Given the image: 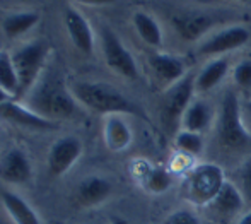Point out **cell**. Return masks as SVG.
Instances as JSON below:
<instances>
[{
    "label": "cell",
    "mask_w": 251,
    "mask_h": 224,
    "mask_svg": "<svg viewBox=\"0 0 251 224\" xmlns=\"http://www.w3.org/2000/svg\"><path fill=\"white\" fill-rule=\"evenodd\" d=\"M63 21H65L67 33H69L72 45L84 55H91L94 48V34L89 26V21L75 9H67Z\"/></svg>",
    "instance_id": "11"
},
{
    "label": "cell",
    "mask_w": 251,
    "mask_h": 224,
    "mask_svg": "<svg viewBox=\"0 0 251 224\" xmlns=\"http://www.w3.org/2000/svg\"><path fill=\"white\" fill-rule=\"evenodd\" d=\"M0 86L12 98L14 96L17 98L19 94V79H17L16 67L12 62V55L3 50H0Z\"/></svg>",
    "instance_id": "23"
},
{
    "label": "cell",
    "mask_w": 251,
    "mask_h": 224,
    "mask_svg": "<svg viewBox=\"0 0 251 224\" xmlns=\"http://www.w3.org/2000/svg\"><path fill=\"white\" fill-rule=\"evenodd\" d=\"M239 190L245 197V202L251 204V158L245 161L239 169Z\"/></svg>",
    "instance_id": "27"
},
{
    "label": "cell",
    "mask_w": 251,
    "mask_h": 224,
    "mask_svg": "<svg viewBox=\"0 0 251 224\" xmlns=\"http://www.w3.org/2000/svg\"><path fill=\"white\" fill-rule=\"evenodd\" d=\"M149 67L155 79L169 87L186 76L183 60L175 55H168V53H155V55H152L149 58Z\"/></svg>",
    "instance_id": "14"
},
{
    "label": "cell",
    "mask_w": 251,
    "mask_h": 224,
    "mask_svg": "<svg viewBox=\"0 0 251 224\" xmlns=\"http://www.w3.org/2000/svg\"><path fill=\"white\" fill-rule=\"evenodd\" d=\"M142 183L152 194H162L171 185V176L162 168H151L142 175Z\"/></svg>",
    "instance_id": "24"
},
{
    "label": "cell",
    "mask_w": 251,
    "mask_h": 224,
    "mask_svg": "<svg viewBox=\"0 0 251 224\" xmlns=\"http://www.w3.org/2000/svg\"><path fill=\"white\" fill-rule=\"evenodd\" d=\"M176 31L179 33V36L186 41H195L201 38L203 34L208 33V29L212 28V19L205 14H181L176 16L173 19Z\"/></svg>",
    "instance_id": "17"
},
{
    "label": "cell",
    "mask_w": 251,
    "mask_h": 224,
    "mask_svg": "<svg viewBox=\"0 0 251 224\" xmlns=\"http://www.w3.org/2000/svg\"><path fill=\"white\" fill-rule=\"evenodd\" d=\"M40 21V14L33 12V10H26V12H16L10 14L3 19L2 31L7 38H19L26 34L29 29H33Z\"/></svg>",
    "instance_id": "20"
},
{
    "label": "cell",
    "mask_w": 251,
    "mask_h": 224,
    "mask_svg": "<svg viewBox=\"0 0 251 224\" xmlns=\"http://www.w3.org/2000/svg\"><path fill=\"white\" fill-rule=\"evenodd\" d=\"M79 3H86V5H109V3H115L116 0H75Z\"/></svg>",
    "instance_id": "29"
},
{
    "label": "cell",
    "mask_w": 251,
    "mask_h": 224,
    "mask_svg": "<svg viewBox=\"0 0 251 224\" xmlns=\"http://www.w3.org/2000/svg\"><path fill=\"white\" fill-rule=\"evenodd\" d=\"M195 76L193 74H186L183 79H179L176 84H173L168 91H166L164 98H162L161 106V118L164 127L173 132L176 130L178 123L183 120V115L188 110V106L193 103V94H195Z\"/></svg>",
    "instance_id": "5"
},
{
    "label": "cell",
    "mask_w": 251,
    "mask_h": 224,
    "mask_svg": "<svg viewBox=\"0 0 251 224\" xmlns=\"http://www.w3.org/2000/svg\"><path fill=\"white\" fill-rule=\"evenodd\" d=\"M0 116L10 123H16L19 127H26V129H36V130H48L53 129L55 123L50 120L43 118L27 106L17 105L12 99L5 101L0 105Z\"/></svg>",
    "instance_id": "13"
},
{
    "label": "cell",
    "mask_w": 251,
    "mask_h": 224,
    "mask_svg": "<svg viewBox=\"0 0 251 224\" xmlns=\"http://www.w3.org/2000/svg\"><path fill=\"white\" fill-rule=\"evenodd\" d=\"M175 142H176V147H178L179 151L186 152V154L199 156L200 152L203 151V139L197 132L181 130V132L176 134Z\"/></svg>",
    "instance_id": "25"
},
{
    "label": "cell",
    "mask_w": 251,
    "mask_h": 224,
    "mask_svg": "<svg viewBox=\"0 0 251 224\" xmlns=\"http://www.w3.org/2000/svg\"><path fill=\"white\" fill-rule=\"evenodd\" d=\"M245 110H246V112H248V113H250V115H251V101H248V103H246Z\"/></svg>",
    "instance_id": "33"
},
{
    "label": "cell",
    "mask_w": 251,
    "mask_h": 224,
    "mask_svg": "<svg viewBox=\"0 0 251 224\" xmlns=\"http://www.w3.org/2000/svg\"><path fill=\"white\" fill-rule=\"evenodd\" d=\"M70 92L77 103L101 115H142L135 103L109 84L77 81L70 86Z\"/></svg>",
    "instance_id": "2"
},
{
    "label": "cell",
    "mask_w": 251,
    "mask_h": 224,
    "mask_svg": "<svg viewBox=\"0 0 251 224\" xmlns=\"http://www.w3.org/2000/svg\"><path fill=\"white\" fill-rule=\"evenodd\" d=\"M224 185L222 169L217 165H201L192 173L190 192L199 202H210Z\"/></svg>",
    "instance_id": "10"
},
{
    "label": "cell",
    "mask_w": 251,
    "mask_h": 224,
    "mask_svg": "<svg viewBox=\"0 0 251 224\" xmlns=\"http://www.w3.org/2000/svg\"><path fill=\"white\" fill-rule=\"evenodd\" d=\"M2 205L16 224H41L40 216L21 195L10 190L2 192Z\"/></svg>",
    "instance_id": "18"
},
{
    "label": "cell",
    "mask_w": 251,
    "mask_h": 224,
    "mask_svg": "<svg viewBox=\"0 0 251 224\" xmlns=\"http://www.w3.org/2000/svg\"><path fill=\"white\" fill-rule=\"evenodd\" d=\"M27 108L43 118L67 120L77 113V99L60 77L47 76L38 81L27 96Z\"/></svg>",
    "instance_id": "1"
},
{
    "label": "cell",
    "mask_w": 251,
    "mask_h": 224,
    "mask_svg": "<svg viewBox=\"0 0 251 224\" xmlns=\"http://www.w3.org/2000/svg\"><path fill=\"white\" fill-rule=\"evenodd\" d=\"M239 2H248V0H239Z\"/></svg>",
    "instance_id": "34"
},
{
    "label": "cell",
    "mask_w": 251,
    "mask_h": 224,
    "mask_svg": "<svg viewBox=\"0 0 251 224\" xmlns=\"http://www.w3.org/2000/svg\"><path fill=\"white\" fill-rule=\"evenodd\" d=\"M212 120V110L203 101H193L183 115V130L203 132Z\"/></svg>",
    "instance_id": "22"
},
{
    "label": "cell",
    "mask_w": 251,
    "mask_h": 224,
    "mask_svg": "<svg viewBox=\"0 0 251 224\" xmlns=\"http://www.w3.org/2000/svg\"><path fill=\"white\" fill-rule=\"evenodd\" d=\"M101 46H102V55H104L106 65L113 72H116L118 76L130 81L137 79L139 69H137L135 58L126 50V46L120 41V38L111 29H108V28H104L101 31Z\"/></svg>",
    "instance_id": "6"
},
{
    "label": "cell",
    "mask_w": 251,
    "mask_h": 224,
    "mask_svg": "<svg viewBox=\"0 0 251 224\" xmlns=\"http://www.w3.org/2000/svg\"><path fill=\"white\" fill-rule=\"evenodd\" d=\"M229 70V62L227 58H215L212 60L210 63L201 69V72L197 76V81H195V86H197V91L199 92H208L212 91L214 87H217L219 84L222 83V79L226 77Z\"/></svg>",
    "instance_id": "19"
},
{
    "label": "cell",
    "mask_w": 251,
    "mask_h": 224,
    "mask_svg": "<svg viewBox=\"0 0 251 224\" xmlns=\"http://www.w3.org/2000/svg\"><path fill=\"white\" fill-rule=\"evenodd\" d=\"M234 83L241 89H251V60H243L241 63H238L232 72Z\"/></svg>",
    "instance_id": "26"
},
{
    "label": "cell",
    "mask_w": 251,
    "mask_h": 224,
    "mask_svg": "<svg viewBox=\"0 0 251 224\" xmlns=\"http://www.w3.org/2000/svg\"><path fill=\"white\" fill-rule=\"evenodd\" d=\"M250 41V31L245 26H229L217 33L210 34L207 40L199 46L201 56H215L222 53L232 52Z\"/></svg>",
    "instance_id": "8"
},
{
    "label": "cell",
    "mask_w": 251,
    "mask_h": 224,
    "mask_svg": "<svg viewBox=\"0 0 251 224\" xmlns=\"http://www.w3.org/2000/svg\"><path fill=\"white\" fill-rule=\"evenodd\" d=\"M219 115V142L227 149H246L251 145V135L243 123V112L238 96L227 91L221 103Z\"/></svg>",
    "instance_id": "4"
},
{
    "label": "cell",
    "mask_w": 251,
    "mask_h": 224,
    "mask_svg": "<svg viewBox=\"0 0 251 224\" xmlns=\"http://www.w3.org/2000/svg\"><path fill=\"white\" fill-rule=\"evenodd\" d=\"M33 176V166L24 151L10 147L0 154V181L7 185H24Z\"/></svg>",
    "instance_id": "9"
},
{
    "label": "cell",
    "mask_w": 251,
    "mask_h": 224,
    "mask_svg": "<svg viewBox=\"0 0 251 224\" xmlns=\"http://www.w3.org/2000/svg\"><path fill=\"white\" fill-rule=\"evenodd\" d=\"M109 224H130L126 219L120 218V216H111V219H109Z\"/></svg>",
    "instance_id": "31"
},
{
    "label": "cell",
    "mask_w": 251,
    "mask_h": 224,
    "mask_svg": "<svg viewBox=\"0 0 251 224\" xmlns=\"http://www.w3.org/2000/svg\"><path fill=\"white\" fill-rule=\"evenodd\" d=\"M162 224H200V219L193 214L192 211H186V209H179L175 211L164 219Z\"/></svg>",
    "instance_id": "28"
},
{
    "label": "cell",
    "mask_w": 251,
    "mask_h": 224,
    "mask_svg": "<svg viewBox=\"0 0 251 224\" xmlns=\"http://www.w3.org/2000/svg\"><path fill=\"white\" fill-rule=\"evenodd\" d=\"M238 224H251V211L246 212V214L238 221Z\"/></svg>",
    "instance_id": "32"
},
{
    "label": "cell",
    "mask_w": 251,
    "mask_h": 224,
    "mask_svg": "<svg viewBox=\"0 0 251 224\" xmlns=\"http://www.w3.org/2000/svg\"><path fill=\"white\" fill-rule=\"evenodd\" d=\"M243 205H245V197H243L241 190L229 181H224L217 195L210 200L212 211L219 216H224V218L239 214Z\"/></svg>",
    "instance_id": "15"
},
{
    "label": "cell",
    "mask_w": 251,
    "mask_h": 224,
    "mask_svg": "<svg viewBox=\"0 0 251 224\" xmlns=\"http://www.w3.org/2000/svg\"><path fill=\"white\" fill-rule=\"evenodd\" d=\"M132 21H133V26H135L137 34H139L147 45L154 46V48H157V46L162 45L161 26H159L157 21H155L151 14L139 10V12L133 14Z\"/></svg>",
    "instance_id": "21"
},
{
    "label": "cell",
    "mask_w": 251,
    "mask_h": 224,
    "mask_svg": "<svg viewBox=\"0 0 251 224\" xmlns=\"http://www.w3.org/2000/svg\"><path fill=\"white\" fill-rule=\"evenodd\" d=\"M104 144L109 151H125L132 142V130L122 115H109L104 122Z\"/></svg>",
    "instance_id": "16"
},
{
    "label": "cell",
    "mask_w": 251,
    "mask_h": 224,
    "mask_svg": "<svg viewBox=\"0 0 251 224\" xmlns=\"http://www.w3.org/2000/svg\"><path fill=\"white\" fill-rule=\"evenodd\" d=\"M82 154V142L74 135L56 139L48 151V171L51 176H63Z\"/></svg>",
    "instance_id": "7"
},
{
    "label": "cell",
    "mask_w": 251,
    "mask_h": 224,
    "mask_svg": "<svg viewBox=\"0 0 251 224\" xmlns=\"http://www.w3.org/2000/svg\"><path fill=\"white\" fill-rule=\"evenodd\" d=\"M10 99H12V96H10L9 92H5V89L0 86V105H2V103H5V101H10Z\"/></svg>",
    "instance_id": "30"
},
{
    "label": "cell",
    "mask_w": 251,
    "mask_h": 224,
    "mask_svg": "<svg viewBox=\"0 0 251 224\" xmlns=\"http://www.w3.org/2000/svg\"><path fill=\"white\" fill-rule=\"evenodd\" d=\"M48 58V45L43 41H29L12 53V62L19 79V94H29L36 86Z\"/></svg>",
    "instance_id": "3"
},
{
    "label": "cell",
    "mask_w": 251,
    "mask_h": 224,
    "mask_svg": "<svg viewBox=\"0 0 251 224\" xmlns=\"http://www.w3.org/2000/svg\"><path fill=\"white\" fill-rule=\"evenodd\" d=\"M113 185L106 178L98 175L86 176L75 187V200L82 207H98L109 198Z\"/></svg>",
    "instance_id": "12"
}]
</instances>
